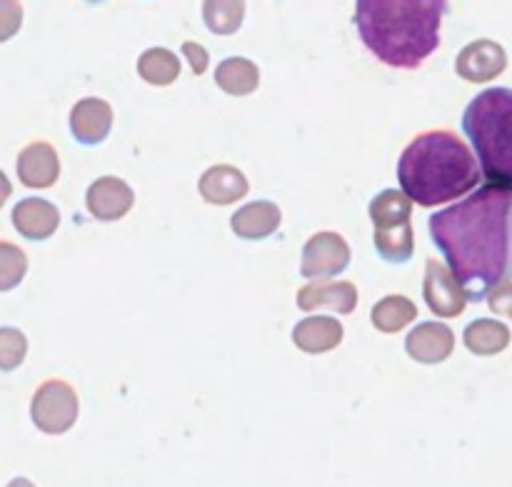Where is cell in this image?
Segmentation results:
<instances>
[{
	"instance_id": "277c9868",
	"label": "cell",
	"mask_w": 512,
	"mask_h": 487,
	"mask_svg": "<svg viewBox=\"0 0 512 487\" xmlns=\"http://www.w3.org/2000/svg\"><path fill=\"white\" fill-rule=\"evenodd\" d=\"M463 133L490 183L512 185V88H488L463 113Z\"/></svg>"
},
{
	"instance_id": "83f0119b",
	"label": "cell",
	"mask_w": 512,
	"mask_h": 487,
	"mask_svg": "<svg viewBox=\"0 0 512 487\" xmlns=\"http://www.w3.org/2000/svg\"><path fill=\"white\" fill-rule=\"evenodd\" d=\"M488 308L493 310L495 315H505V318L512 320V283L498 285L495 290L488 293Z\"/></svg>"
},
{
	"instance_id": "f546056e",
	"label": "cell",
	"mask_w": 512,
	"mask_h": 487,
	"mask_svg": "<svg viewBox=\"0 0 512 487\" xmlns=\"http://www.w3.org/2000/svg\"><path fill=\"white\" fill-rule=\"evenodd\" d=\"M10 193H13V185H10L8 175H5L3 170H0V208H3L5 200L10 198Z\"/></svg>"
},
{
	"instance_id": "ffe728a7",
	"label": "cell",
	"mask_w": 512,
	"mask_h": 487,
	"mask_svg": "<svg viewBox=\"0 0 512 487\" xmlns=\"http://www.w3.org/2000/svg\"><path fill=\"white\" fill-rule=\"evenodd\" d=\"M373 240L375 250H378V255L385 263L403 265L408 263L415 253V233L410 220L408 223L390 225V228H375Z\"/></svg>"
},
{
	"instance_id": "cb8c5ba5",
	"label": "cell",
	"mask_w": 512,
	"mask_h": 487,
	"mask_svg": "<svg viewBox=\"0 0 512 487\" xmlns=\"http://www.w3.org/2000/svg\"><path fill=\"white\" fill-rule=\"evenodd\" d=\"M245 20V0H203V23L215 35L238 33Z\"/></svg>"
},
{
	"instance_id": "44dd1931",
	"label": "cell",
	"mask_w": 512,
	"mask_h": 487,
	"mask_svg": "<svg viewBox=\"0 0 512 487\" xmlns=\"http://www.w3.org/2000/svg\"><path fill=\"white\" fill-rule=\"evenodd\" d=\"M370 318H373V325L380 333L393 335L400 333L405 325H410L418 318V308H415L413 300L405 298V295H385V298L373 308Z\"/></svg>"
},
{
	"instance_id": "ba28073f",
	"label": "cell",
	"mask_w": 512,
	"mask_h": 487,
	"mask_svg": "<svg viewBox=\"0 0 512 487\" xmlns=\"http://www.w3.org/2000/svg\"><path fill=\"white\" fill-rule=\"evenodd\" d=\"M423 298L438 318H458L465 310V303H468L458 278L450 273V268L438 263V260H428L425 263Z\"/></svg>"
},
{
	"instance_id": "8fae6325",
	"label": "cell",
	"mask_w": 512,
	"mask_h": 487,
	"mask_svg": "<svg viewBox=\"0 0 512 487\" xmlns=\"http://www.w3.org/2000/svg\"><path fill=\"white\" fill-rule=\"evenodd\" d=\"M113 128V108L103 98H83L70 110V133L80 145H100Z\"/></svg>"
},
{
	"instance_id": "5b68a950",
	"label": "cell",
	"mask_w": 512,
	"mask_h": 487,
	"mask_svg": "<svg viewBox=\"0 0 512 487\" xmlns=\"http://www.w3.org/2000/svg\"><path fill=\"white\" fill-rule=\"evenodd\" d=\"M78 395L65 380H45L33 395L30 418L45 435H63L78 420Z\"/></svg>"
},
{
	"instance_id": "3957f363",
	"label": "cell",
	"mask_w": 512,
	"mask_h": 487,
	"mask_svg": "<svg viewBox=\"0 0 512 487\" xmlns=\"http://www.w3.org/2000/svg\"><path fill=\"white\" fill-rule=\"evenodd\" d=\"M480 165L473 150L450 130H430L410 140L398 160V183L423 208L450 203L480 185Z\"/></svg>"
},
{
	"instance_id": "603a6c76",
	"label": "cell",
	"mask_w": 512,
	"mask_h": 487,
	"mask_svg": "<svg viewBox=\"0 0 512 487\" xmlns=\"http://www.w3.org/2000/svg\"><path fill=\"white\" fill-rule=\"evenodd\" d=\"M138 75L150 85H170L180 75V60L168 48H148L138 58Z\"/></svg>"
},
{
	"instance_id": "8992f818",
	"label": "cell",
	"mask_w": 512,
	"mask_h": 487,
	"mask_svg": "<svg viewBox=\"0 0 512 487\" xmlns=\"http://www.w3.org/2000/svg\"><path fill=\"white\" fill-rule=\"evenodd\" d=\"M350 265V248L345 243L343 235L330 233H315L313 238L305 243L303 260H300V273L308 280H323L335 278Z\"/></svg>"
},
{
	"instance_id": "7402d4cb",
	"label": "cell",
	"mask_w": 512,
	"mask_h": 487,
	"mask_svg": "<svg viewBox=\"0 0 512 487\" xmlns=\"http://www.w3.org/2000/svg\"><path fill=\"white\" fill-rule=\"evenodd\" d=\"M413 215V200L400 190H383L370 200V220L373 228H390V225L408 223Z\"/></svg>"
},
{
	"instance_id": "9c48e42d",
	"label": "cell",
	"mask_w": 512,
	"mask_h": 487,
	"mask_svg": "<svg viewBox=\"0 0 512 487\" xmlns=\"http://www.w3.org/2000/svg\"><path fill=\"white\" fill-rule=\"evenodd\" d=\"M135 203L133 188L125 180L115 178V175H103L95 180L85 193V205L93 218L103 220V223H113V220L125 218Z\"/></svg>"
},
{
	"instance_id": "7c38bea8",
	"label": "cell",
	"mask_w": 512,
	"mask_h": 487,
	"mask_svg": "<svg viewBox=\"0 0 512 487\" xmlns=\"http://www.w3.org/2000/svg\"><path fill=\"white\" fill-rule=\"evenodd\" d=\"M15 168L25 188H50L60 175V160L53 145L35 140L20 150Z\"/></svg>"
},
{
	"instance_id": "d4e9b609",
	"label": "cell",
	"mask_w": 512,
	"mask_h": 487,
	"mask_svg": "<svg viewBox=\"0 0 512 487\" xmlns=\"http://www.w3.org/2000/svg\"><path fill=\"white\" fill-rule=\"evenodd\" d=\"M28 273V255L18 245L0 240V293L18 288Z\"/></svg>"
},
{
	"instance_id": "7a4b0ae2",
	"label": "cell",
	"mask_w": 512,
	"mask_h": 487,
	"mask_svg": "<svg viewBox=\"0 0 512 487\" xmlns=\"http://www.w3.org/2000/svg\"><path fill=\"white\" fill-rule=\"evenodd\" d=\"M448 10V0H355V28L380 63L415 70L438 50Z\"/></svg>"
},
{
	"instance_id": "1f68e13d",
	"label": "cell",
	"mask_w": 512,
	"mask_h": 487,
	"mask_svg": "<svg viewBox=\"0 0 512 487\" xmlns=\"http://www.w3.org/2000/svg\"><path fill=\"white\" fill-rule=\"evenodd\" d=\"M85 3H90V5H100V3H105V0H85Z\"/></svg>"
},
{
	"instance_id": "52a82bcc",
	"label": "cell",
	"mask_w": 512,
	"mask_h": 487,
	"mask_svg": "<svg viewBox=\"0 0 512 487\" xmlns=\"http://www.w3.org/2000/svg\"><path fill=\"white\" fill-rule=\"evenodd\" d=\"M508 68V53L500 43L488 38L473 40L465 45L455 60V73L468 83H490L500 78Z\"/></svg>"
},
{
	"instance_id": "9a60e30c",
	"label": "cell",
	"mask_w": 512,
	"mask_h": 487,
	"mask_svg": "<svg viewBox=\"0 0 512 487\" xmlns=\"http://www.w3.org/2000/svg\"><path fill=\"white\" fill-rule=\"evenodd\" d=\"M200 195L210 205H233L248 195V178L233 165H213L200 175Z\"/></svg>"
},
{
	"instance_id": "e0dca14e",
	"label": "cell",
	"mask_w": 512,
	"mask_h": 487,
	"mask_svg": "<svg viewBox=\"0 0 512 487\" xmlns=\"http://www.w3.org/2000/svg\"><path fill=\"white\" fill-rule=\"evenodd\" d=\"M343 323L328 315H315V318H305L295 325L293 330V343L298 345L303 353L320 355L330 353L343 343Z\"/></svg>"
},
{
	"instance_id": "4dcf8cb0",
	"label": "cell",
	"mask_w": 512,
	"mask_h": 487,
	"mask_svg": "<svg viewBox=\"0 0 512 487\" xmlns=\"http://www.w3.org/2000/svg\"><path fill=\"white\" fill-rule=\"evenodd\" d=\"M8 487H35V485L30 483L28 478H15V480H10Z\"/></svg>"
},
{
	"instance_id": "30bf717a",
	"label": "cell",
	"mask_w": 512,
	"mask_h": 487,
	"mask_svg": "<svg viewBox=\"0 0 512 487\" xmlns=\"http://www.w3.org/2000/svg\"><path fill=\"white\" fill-rule=\"evenodd\" d=\"M455 333L443 323H420L405 338V350L420 365H440L453 355Z\"/></svg>"
},
{
	"instance_id": "4316f807",
	"label": "cell",
	"mask_w": 512,
	"mask_h": 487,
	"mask_svg": "<svg viewBox=\"0 0 512 487\" xmlns=\"http://www.w3.org/2000/svg\"><path fill=\"white\" fill-rule=\"evenodd\" d=\"M23 25V5L20 0H0V43L18 35Z\"/></svg>"
},
{
	"instance_id": "2e32d148",
	"label": "cell",
	"mask_w": 512,
	"mask_h": 487,
	"mask_svg": "<svg viewBox=\"0 0 512 487\" xmlns=\"http://www.w3.org/2000/svg\"><path fill=\"white\" fill-rule=\"evenodd\" d=\"M280 220L283 215H280L278 205L270 200H255V203L235 210V215L230 218V228L243 240H265L280 228Z\"/></svg>"
},
{
	"instance_id": "4fadbf2b",
	"label": "cell",
	"mask_w": 512,
	"mask_h": 487,
	"mask_svg": "<svg viewBox=\"0 0 512 487\" xmlns=\"http://www.w3.org/2000/svg\"><path fill=\"white\" fill-rule=\"evenodd\" d=\"M60 213L50 200L43 198H25L13 208V228L23 235L25 240L43 243L58 230Z\"/></svg>"
},
{
	"instance_id": "f1b7e54d",
	"label": "cell",
	"mask_w": 512,
	"mask_h": 487,
	"mask_svg": "<svg viewBox=\"0 0 512 487\" xmlns=\"http://www.w3.org/2000/svg\"><path fill=\"white\" fill-rule=\"evenodd\" d=\"M183 55H185V58H188L190 68H193L195 75H203L205 70H208L210 55H208V50H205L200 43H193V40H185V43H183Z\"/></svg>"
},
{
	"instance_id": "484cf974",
	"label": "cell",
	"mask_w": 512,
	"mask_h": 487,
	"mask_svg": "<svg viewBox=\"0 0 512 487\" xmlns=\"http://www.w3.org/2000/svg\"><path fill=\"white\" fill-rule=\"evenodd\" d=\"M28 355V338L18 328H0V370L10 373L23 365Z\"/></svg>"
},
{
	"instance_id": "ac0fdd59",
	"label": "cell",
	"mask_w": 512,
	"mask_h": 487,
	"mask_svg": "<svg viewBox=\"0 0 512 487\" xmlns=\"http://www.w3.org/2000/svg\"><path fill=\"white\" fill-rule=\"evenodd\" d=\"M463 340H465V348H468L470 353L490 358V355H498L508 348L510 328L500 323V320L478 318L465 328Z\"/></svg>"
},
{
	"instance_id": "d6986e66",
	"label": "cell",
	"mask_w": 512,
	"mask_h": 487,
	"mask_svg": "<svg viewBox=\"0 0 512 487\" xmlns=\"http://www.w3.org/2000/svg\"><path fill=\"white\" fill-rule=\"evenodd\" d=\"M215 83L223 93L243 98L258 90L260 85V70L253 60L248 58H225L223 63L215 68Z\"/></svg>"
},
{
	"instance_id": "5bb4252c",
	"label": "cell",
	"mask_w": 512,
	"mask_h": 487,
	"mask_svg": "<svg viewBox=\"0 0 512 487\" xmlns=\"http://www.w3.org/2000/svg\"><path fill=\"white\" fill-rule=\"evenodd\" d=\"M298 308L305 310V313L330 308L340 315H350L358 308V288L353 283H348V280H340V283H320V280H313L310 285L300 288Z\"/></svg>"
},
{
	"instance_id": "6da1fadb",
	"label": "cell",
	"mask_w": 512,
	"mask_h": 487,
	"mask_svg": "<svg viewBox=\"0 0 512 487\" xmlns=\"http://www.w3.org/2000/svg\"><path fill=\"white\" fill-rule=\"evenodd\" d=\"M428 228L470 303L512 280V185H483L435 213Z\"/></svg>"
}]
</instances>
